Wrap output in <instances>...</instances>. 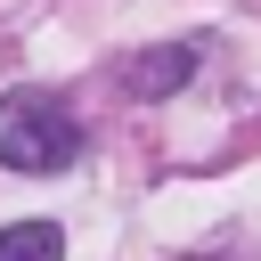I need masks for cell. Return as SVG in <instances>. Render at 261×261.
I'll list each match as a JSON object with an SVG mask.
<instances>
[{
	"label": "cell",
	"instance_id": "1",
	"mask_svg": "<svg viewBox=\"0 0 261 261\" xmlns=\"http://www.w3.org/2000/svg\"><path fill=\"white\" fill-rule=\"evenodd\" d=\"M82 155V122L49 90H8L0 98V163L8 171H65Z\"/></svg>",
	"mask_w": 261,
	"mask_h": 261
},
{
	"label": "cell",
	"instance_id": "2",
	"mask_svg": "<svg viewBox=\"0 0 261 261\" xmlns=\"http://www.w3.org/2000/svg\"><path fill=\"white\" fill-rule=\"evenodd\" d=\"M188 73H196V41H171V49H139L122 65V90L130 98H171Z\"/></svg>",
	"mask_w": 261,
	"mask_h": 261
},
{
	"label": "cell",
	"instance_id": "3",
	"mask_svg": "<svg viewBox=\"0 0 261 261\" xmlns=\"http://www.w3.org/2000/svg\"><path fill=\"white\" fill-rule=\"evenodd\" d=\"M0 261H65L57 220H8L0 228Z\"/></svg>",
	"mask_w": 261,
	"mask_h": 261
}]
</instances>
